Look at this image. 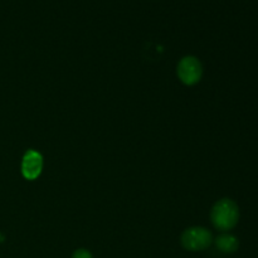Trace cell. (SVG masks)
I'll return each mask as SVG.
<instances>
[{
    "instance_id": "cell-3",
    "label": "cell",
    "mask_w": 258,
    "mask_h": 258,
    "mask_svg": "<svg viewBox=\"0 0 258 258\" xmlns=\"http://www.w3.org/2000/svg\"><path fill=\"white\" fill-rule=\"evenodd\" d=\"M176 73L178 77L184 85L193 86L202 80L203 76V66L201 60L194 55H186L181 58L180 62L176 67Z\"/></svg>"
},
{
    "instance_id": "cell-2",
    "label": "cell",
    "mask_w": 258,
    "mask_h": 258,
    "mask_svg": "<svg viewBox=\"0 0 258 258\" xmlns=\"http://www.w3.org/2000/svg\"><path fill=\"white\" fill-rule=\"evenodd\" d=\"M181 244L188 251H203L213 242L212 233L204 227H190L181 234Z\"/></svg>"
},
{
    "instance_id": "cell-5",
    "label": "cell",
    "mask_w": 258,
    "mask_h": 258,
    "mask_svg": "<svg viewBox=\"0 0 258 258\" xmlns=\"http://www.w3.org/2000/svg\"><path fill=\"white\" fill-rule=\"evenodd\" d=\"M216 246L223 253H233L238 249L239 242L236 236L231 233H223L216 239Z\"/></svg>"
},
{
    "instance_id": "cell-6",
    "label": "cell",
    "mask_w": 258,
    "mask_h": 258,
    "mask_svg": "<svg viewBox=\"0 0 258 258\" xmlns=\"http://www.w3.org/2000/svg\"><path fill=\"white\" fill-rule=\"evenodd\" d=\"M72 258H92V254H91L90 251H87V249H77V251H75V253H73Z\"/></svg>"
},
{
    "instance_id": "cell-4",
    "label": "cell",
    "mask_w": 258,
    "mask_h": 258,
    "mask_svg": "<svg viewBox=\"0 0 258 258\" xmlns=\"http://www.w3.org/2000/svg\"><path fill=\"white\" fill-rule=\"evenodd\" d=\"M43 170V158L38 151L28 150L22 160V174L28 180H34Z\"/></svg>"
},
{
    "instance_id": "cell-1",
    "label": "cell",
    "mask_w": 258,
    "mask_h": 258,
    "mask_svg": "<svg viewBox=\"0 0 258 258\" xmlns=\"http://www.w3.org/2000/svg\"><path fill=\"white\" fill-rule=\"evenodd\" d=\"M213 226L222 232L231 231L237 226L239 219L238 206L232 199L224 198L217 202L211 212Z\"/></svg>"
}]
</instances>
